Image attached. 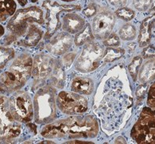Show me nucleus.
Masks as SVG:
<instances>
[{
  "mask_svg": "<svg viewBox=\"0 0 155 144\" xmlns=\"http://www.w3.org/2000/svg\"><path fill=\"white\" fill-rule=\"evenodd\" d=\"M99 128L96 118L92 115H79L57 121L46 125L41 135L47 139L95 138Z\"/></svg>",
  "mask_w": 155,
  "mask_h": 144,
  "instance_id": "f257e3e1",
  "label": "nucleus"
},
{
  "mask_svg": "<svg viewBox=\"0 0 155 144\" xmlns=\"http://www.w3.org/2000/svg\"><path fill=\"white\" fill-rule=\"evenodd\" d=\"M33 60L28 54L16 58L7 71L0 76V87L7 90H17L25 85L32 73Z\"/></svg>",
  "mask_w": 155,
  "mask_h": 144,
  "instance_id": "f03ea898",
  "label": "nucleus"
},
{
  "mask_svg": "<svg viewBox=\"0 0 155 144\" xmlns=\"http://www.w3.org/2000/svg\"><path fill=\"white\" fill-rule=\"evenodd\" d=\"M33 23L39 25L45 23L41 9L38 7H30L18 10L8 22L7 29L10 30L11 34L6 39L11 40V42H16L26 33L28 26Z\"/></svg>",
  "mask_w": 155,
  "mask_h": 144,
  "instance_id": "7ed1b4c3",
  "label": "nucleus"
},
{
  "mask_svg": "<svg viewBox=\"0 0 155 144\" xmlns=\"http://www.w3.org/2000/svg\"><path fill=\"white\" fill-rule=\"evenodd\" d=\"M56 90L50 86L40 89L34 97V115L35 122L40 124L49 123L56 117Z\"/></svg>",
  "mask_w": 155,
  "mask_h": 144,
  "instance_id": "20e7f679",
  "label": "nucleus"
},
{
  "mask_svg": "<svg viewBox=\"0 0 155 144\" xmlns=\"http://www.w3.org/2000/svg\"><path fill=\"white\" fill-rule=\"evenodd\" d=\"M104 47L93 41L85 43L83 51L76 62V68L81 72H90L95 71L104 59Z\"/></svg>",
  "mask_w": 155,
  "mask_h": 144,
  "instance_id": "39448f33",
  "label": "nucleus"
},
{
  "mask_svg": "<svg viewBox=\"0 0 155 144\" xmlns=\"http://www.w3.org/2000/svg\"><path fill=\"white\" fill-rule=\"evenodd\" d=\"M8 105L15 120L21 123H29L33 119V104L27 93L21 90L16 91L9 99Z\"/></svg>",
  "mask_w": 155,
  "mask_h": 144,
  "instance_id": "423d86ee",
  "label": "nucleus"
},
{
  "mask_svg": "<svg viewBox=\"0 0 155 144\" xmlns=\"http://www.w3.org/2000/svg\"><path fill=\"white\" fill-rule=\"evenodd\" d=\"M8 102L7 97L0 95V135L4 139H14L21 134V124L11 113Z\"/></svg>",
  "mask_w": 155,
  "mask_h": 144,
  "instance_id": "0eeeda50",
  "label": "nucleus"
},
{
  "mask_svg": "<svg viewBox=\"0 0 155 144\" xmlns=\"http://www.w3.org/2000/svg\"><path fill=\"white\" fill-rule=\"evenodd\" d=\"M43 7L46 10L45 19H46L47 32L45 34V39H47L51 38L61 26V22L58 18V15L61 14V12L63 11L71 12L72 11H77L81 9L79 6L76 5L73 6L61 5L58 4L57 2H53L51 0H45L43 3Z\"/></svg>",
  "mask_w": 155,
  "mask_h": 144,
  "instance_id": "6e6552de",
  "label": "nucleus"
},
{
  "mask_svg": "<svg viewBox=\"0 0 155 144\" xmlns=\"http://www.w3.org/2000/svg\"><path fill=\"white\" fill-rule=\"evenodd\" d=\"M57 105L66 114H83L87 110V99L76 93L60 92L57 98Z\"/></svg>",
  "mask_w": 155,
  "mask_h": 144,
  "instance_id": "1a4fd4ad",
  "label": "nucleus"
},
{
  "mask_svg": "<svg viewBox=\"0 0 155 144\" xmlns=\"http://www.w3.org/2000/svg\"><path fill=\"white\" fill-rule=\"evenodd\" d=\"M115 24L114 14L108 10H102L99 11L93 19L91 30L96 39L104 40L112 33Z\"/></svg>",
  "mask_w": 155,
  "mask_h": 144,
  "instance_id": "9d476101",
  "label": "nucleus"
},
{
  "mask_svg": "<svg viewBox=\"0 0 155 144\" xmlns=\"http://www.w3.org/2000/svg\"><path fill=\"white\" fill-rule=\"evenodd\" d=\"M53 59L50 56L45 54L36 56L32 68V75L34 79L41 80L46 78L53 71Z\"/></svg>",
  "mask_w": 155,
  "mask_h": 144,
  "instance_id": "9b49d317",
  "label": "nucleus"
},
{
  "mask_svg": "<svg viewBox=\"0 0 155 144\" xmlns=\"http://www.w3.org/2000/svg\"><path fill=\"white\" fill-rule=\"evenodd\" d=\"M72 38L67 32H61L53 37L50 43L46 46L47 50L54 54H62L71 47Z\"/></svg>",
  "mask_w": 155,
  "mask_h": 144,
  "instance_id": "f8f14e48",
  "label": "nucleus"
},
{
  "mask_svg": "<svg viewBox=\"0 0 155 144\" xmlns=\"http://www.w3.org/2000/svg\"><path fill=\"white\" fill-rule=\"evenodd\" d=\"M85 25V20L77 13H68L62 19V28L68 34L80 32Z\"/></svg>",
  "mask_w": 155,
  "mask_h": 144,
  "instance_id": "ddd939ff",
  "label": "nucleus"
},
{
  "mask_svg": "<svg viewBox=\"0 0 155 144\" xmlns=\"http://www.w3.org/2000/svg\"><path fill=\"white\" fill-rule=\"evenodd\" d=\"M43 35V30L39 26L34 25V23L30 24L28 26L26 33L17 39L16 42L21 46L25 47H34L40 42Z\"/></svg>",
  "mask_w": 155,
  "mask_h": 144,
  "instance_id": "4468645a",
  "label": "nucleus"
},
{
  "mask_svg": "<svg viewBox=\"0 0 155 144\" xmlns=\"http://www.w3.org/2000/svg\"><path fill=\"white\" fill-rule=\"evenodd\" d=\"M155 25V14L145 19L140 26L138 43L141 47L148 46L152 37V29Z\"/></svg>",
  "mask_w": 155,
  "mask_h": 144,
  "instance_id": "2eb2a0df",
  "label": "nucleus"
},
{
  "mask_svg": "<svg viewBox=\"0 0 155 144\" xmlns=\"http://www.w3.org/2000/svg\"><path fill=\"white\" fill-rule=\"evenodd\" d=\"M71 89L73 92L81 95H91L94 89L93 81L85 77H77L73 79L71 84Z\"/></svg>",
  "mask_w": 155,
  "mask_h": 144,
  "instance_id": "dca6fc26",
  "label": "nucleus"
},
{
  "mask_svg": "<svg viewBox=\"0 0 155 144\" xmlns=\"http://www.w3.org/2000/svg\"><path fill=\"white\" fill-rule=\"evenodd\" d=\"M155 78V59H150L145 62L141 67L139 79L142 83H147Z\"/></svg>",
  "mask_w": 155,
  "mask_h": 144,
  "instance_id": "f3484780",
  "label": "nucleus"
},
{
  "mask_svg": "<svg viewBox=\"0 0 155 144\" xmlns=\"http://www.w3.org/2000/svg\"><path fill=\"white\" fill-rule=\"evenodd\" d=\"M17 5L15 0H0V23L13 16Z\"/></svg>",
  "mask_w": 155,
  "mask_h": 144,
  "instance_id": "a211bd4d",
  "label": "nucleus"
},
{
  "mask_svg": "<svg viewBox=\"0 0 155 144\" xmlns=\"http://www.w3.org/2000/svg\"><path fill=\"white\" fill-rule=\"evenodd\" d=\"M94 38H95V36L92 33L91 27L90 26L89 24H87L80 32L77 33V34L75 37L74 42L76 45L81 46L88 43V42L93 41Z\"/></svg>",
  "mask_w": 155,
  "mask_h": 144,
  "instance_id": "6ab92c4d",
  "label": "nucleus"
},
{
  "mask_svg": "<svg viewBox=\"0 0 155 144\" xmlns=\"http://www.w3.org/2000/svg\"><path fill=\"white\" fill-rule=\"evenodd\" d=\"M119 36L123 40H133L136 36V28L132 24H125L119 30Z\"/></svg>",
  "mask_w": 155,
  "mask_h": 144,
  "instance_id": "aec40b11",
  "label": "nucleus"
},
{
  "mask_svg": "<svg viewBox=\"0 0 155 144\" xmlns=\"http://www.w3.org/2000/svg\"><path fill=\"white\" fill-rule=\"evenodd\" d=\"M124 54V50L121 48H107L104 52V59L105 62H113L119 59Z\"/></svg>",
  "mask_w": 155,
  "mask_h": 144,
  "instance_id": "412c9836",
  "label": "nucleus"
},
{
  "mask_svg": "<svg viewBox=\"0 0 155 144\" xmlns=\"http://www.w3.org/2000/svg\"><path fill=\"white\" fill-rule=\"evenodd\" d=\"M14 57L15 51L13 49L0 47V70L3 68Z\"/></svg>",
  "mask_w": 155,
  "mask_h": 144,
  "instance_id": "4be33fe9",
  "label": "nucleus"
},
{
  "mask_svg": "<svg viewBox=\"0 0 155 144\" xmlns=\"http://www.w3.org/2000/svg\"><path fill=\"white\" fill-rule=\"evenodd\" d=\"M115 15L122 20H124V21H130L135 16V12L134 11H132L131 9L123 7H119L115 11Z\"/></svg>",
  "mask_w": 155,
  "mask_h": 144,
  "instance_id": "5701e85b",
  "label": "nucleus"
},
{
  "mask_svg": "<svg viewBox=\"0 0 155 144\" xmlns=\"http://www.w3.org/2000/svg\"><path fill=\"white\" fill-rule=\"evenodd\" d=\"M142 57H135V58L133 59V61L131 62V63L129 65L128 67V70H129V72L131 76L132 79L134 80L136 79L137 78V75H138V69L141 67V64H142Z\"/></svg>",
  "mask_w": 155,
  "mask_h": 144,
  "instance_id": "b1692460",
  "label": "nucleus"
},
{
  "mask_svg": "<svg viewBox=\"0 0 155 144\" xmlns=\"http://www.w3.org/2000/svg\"><path fill=\"white\" fill-rule=\"evenodd\" d=\"M103 43L105 47H118L120 44V40H119V36L115 34H111L109 35L106 39H104Z\"/></svg>",
  "mask_w": 155,
  "mask_h": 144,
  "instance_id": "393cba45",
  "label": "nucleus"
},
{
  "mask_svg": "<svg viewBox=\"0 0 155 144\" xmlns=\"http://www.w3.org/2000/svg\"><path fill=\"white\" fill-rule=\"evenodd\" d=\"M152 2L153 0H134V6L138 11H145L150 7Z\"/></svg>",
  "mask_w": 155,
  "mask_h": 144,
  "instance_id": "a878e982",
  "label": "nucleus"
},
{
  "mask_svg": "<svg viewBox=\"0 0 155 144\" xmlns=\"http://www.w3.org/2000/svg\"><path fill=\"white\" fill-rule=\"evenodd\" d=\"M147 104L149 107L155 109V82L151 85L148 91Z\"/></svg>",
  "mask_w": 155,
  "mask_h": 144,
  "instance_id": "bb28decb",
  "label": "nucleus"
},
{
  "mask_svg": "<svg viewBox=\"0 0 155 144\" xmlns=\"http://www.w3.org/2000/svg\"><path fill=\"white\" fill-rule=\"evenodd\" d=\"M142 56L145 58H151L155 57V47L153 45H149L142 52Z\"/></svg>",
  "mask_w": 155,
  "mask_h": 144,
  "instance_id": "cd10ccee",
  "label": "nucleus"
},
{
  "mask_svg": "<svg viewBox=\"0 0 155 144\" xmlns=\"http://www.w3.org/2000/svg\"><path fill=\"white\" fill-rule=\"evenodd\" d=\"M96 12H97V8L94 4L89 5L88 7H87V8H85L84 10V14L87 17H91L93 16L94 15H96Z\"/></svg>",
  "mask_w": 155,
  "mask_h": 144,
  "instance_id": "c85d7f7f",
  "label": "nucleus"
},
{
  "mask_svg": "<svg viewBox=\"0 0 155 144\" xmlns=\"http://www.w3.org/2000/svg\"><path fill=\"white\" fill-rule=\"evenodd\" d=\"M145 143H155V128L149 130Z\"/></svg>",
  "mask_w": 155,
  "mask_h": 144,
  "instance_id": "c756f323",
  "label": "nucleus"
},
{
  "mask_svg": "<svg viewBox=\"0 0 155 144\" xmlns=\"http://www.w3.org/2000/svg\"><path fill=\"white\" fill-rule=\"evenodd\" d=\"M108 2L110 5H112L114 7H121L127 3V0H108Z\"/></svg>",
  "mask_w": 155,
  "mask_h": 144,
  "instance_id": "7c9ffc66",
  "label": "nucleus"
},
{
  "mask_svg": "<svg viewBox=\"0 0 155 144\" xmlns=\"http://www.w3.org/2000/svg\"><path fill=\"white\" fill-rule=\"evenodd\" d=\"M145 93H146V87L144 86H140L136 90V95L138 99H142L144 97Z\"/></svg>",
  "mask_w": 155,
  "mask_h": 144,
  "instance_id": "2f4dec72",
  "label": "nucleus"
},
{
  "mask_svg": "<svg viewBox=\"0 0 155 144\" xmlns=\"http://www.w3.org/2000/svg\"><path fill=\"white\" fill-rule=\"evenodd\" d=\"M5 33V30H4V27L2 26V25H0V38Z\"/></svg>",
  "mask_w": 155,
  "mask_h": 144,
  "instance_id": "473e14b6",
  "label": "nucleus"
},
{
  "mask_svg": "<svg viewBox=\"0 0 155 144\" xmlns=\"http://www.w3.org/2000/svg\"><path fill=\"white\" fill-rule=\"evenodd\" d=\"M91 143L90 142H81V141H72V142H67V143Z\"/></svg>",
  "mask_w": 155,
  "mask_h": 144,
  "instance_id": "72a5a7b5",
  "label": "nucleus"
},
{
  "mask_svg": "<svg viewBox=\"0 0 155 144\" xmlns=\"http://www.w3.org/2000/svg\"><path fill=\"white\" fill-rule=\"evenodd\" d=\"M150 11H155V0H153L152 4H151V6H150Z\"/></svg>",
  "mask_w": 155,
  "mask_h": 144,
  "instance_id": "f704fd0d",
  "label": "nucleus"
},
{
  "mask_svg": "<svg viewBox=\"0 0 155 144\" xmlns=\"http://www.w3.org/2000/svg\"><path fill=\"white\" fill-rule=\"evenodd\" d=\"M18 2L21 6H25L27 3V0H18Z\"/></svg>",
  "mask_w": 155,
  "mask_h": 144,
  "instance_id": "c9c22d12",
  "label": "nucleus"
},
{
  "mask_svg": "<svg viewBox=\"0 0 155 144\" xmlns=\"http://www.w3.org/2000/svg\"><path fill=\"white\" fill-rule=\"evenodd\" d=\"M128 48H130V49H131V51H133V50L135 48V44H134V43L128 44Z\"/></svg>",
  "mask_w": 155,
  "mask_h": 144,
  "instance_id": "e433bc0d",
  "label": "nucleus"
},
{
  "mask_svg": "<svg viewBox=\"0 0 155 144\" xmlns=\"http://www.w3.org/2000/svg\"><path fill=\"white\" fill-rule=\"evenodd\" d=\"M61 1H63V2H72V1H75V0H61Z\"/></svg>",
  "mask_w": 155,
  "mask_h": 144,
  "instance_id": "4c0bfd02",
  "label": "nucleus"
},
{
  "mask_svg": "<svg viewBox=\"0 0 155 144\" xmlns=\"http://www.w3.org/2000/svg\"><path fill=\"white\" fill-rule=\"evenodd\" d=\"M31 1H32V2H37L38 0H31Z\"/></svg>",
  "mask_w": 155,
  "mask_h": 144,
  "instance_id": "58836bf2",
  "label": "nucleus"
}]
</instances>
